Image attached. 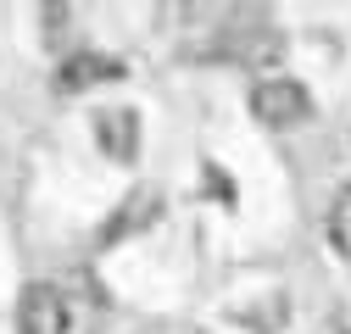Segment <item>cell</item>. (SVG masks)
Listing matches in <instances>:
<instances>
[{
  "label": "cell",
  "instance_id": "5",
  "mask_svg": "<svg viewBox=\"0 0 351 334\" xmlns=\"http://www.w3.org/2000/svg\"><path fill=\"white\" fill-rule=\"evenodd\" d=\"M156 212H162V190H134L123 206H117V218L106 223V234L101 240H123V234H134V229H145V223H156Z\"/></svg>",
  "mask_w": 351,
  "mask_h": 334
},
{
  "label": "cell",
  "instance_id": "3",
  "mask_svg": "<svg viewBox=\"0 0 351 334\" xmlns=\"http://www.w3.org/2000/svg\"><path fill=\"white\" fill-rule=\"evenodd\" d=\"M95 140H101V151H106L112 162H134V156H140V117L123 112V106L101 112V117H95Z\"/></svg>",
  "mask_w": 351,
  "mask_h": 334
},
{
  "label": "cell",
  "instance_id": "2",
  "mask_svg": "<svg viewBox=\"0 0 351 334\" xmlns=\"http://www.w3.org/2000/svg\"><path fill=\"white\" fill-rule=\"evenodd\" d=\"M17 334H73V312L56 284H28L17 296Z\"/></svg>",
  "mask_w": 351,
  "mask_h": 334
},
{
  "label": "cell",
  "instance_id": "6",
  "mask_svg": "<svg viewBox=\"0 0 351 334\" xmlns=\"http://www.w3.org/2000/svg\"><path fill=\"white\" fill-rule=\"evenodd\" d=\"M329 240H335V250L340 257H351V184L335 195V206H329Z\"/></svg>",
  "mask_w": 351,
  "mask_h": 334
},
{
  "label": "cell",
  "instance_id": "1",
  "mask_svg": "<svg viewBox=\"0 0 351 334\" xmlns=\"http://www.w3.org/2000/svg\"><path fill=\"white\" fill-rule=\"evenodd\" d=\"M251 112H256L262 129H279V134L301 129V123L313 117V90L295 84V78H285V73H268V78L251 84Z\"/></svg>",
  "mask_w": 351,
  "mask_h": 334
},
{
  "label": "cell",
  "instance_id": "4",
  "mask_svg": "<svg viewBox=\"0 0 351 334\" xmlns=\"http://www.w3.org/2000/svg\"><path fill=\"white\" fill-rule=\"evenodd\" d=\"M106 78H123V62H117V56H101V51H78V56H67L62 73H56L62 95H78V90L106 84Z\"/></svg>",
  "mask_w": 351,
  "mask_h": 334
}]
</instances>
